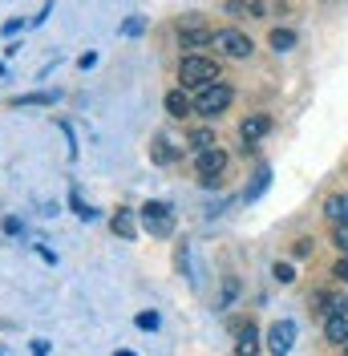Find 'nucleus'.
I'll return each mask as SVG.
<instances>
[{
    "label": "nucleus",
    "mask_w": 348,
    "mask_h": 356,
    "mask_svg": "<svg viewBox=\"0 0 348 356\" xmlns=\"http://www.w3.org/2000/svg\"><path fill=\"white\" fill-rule=\"evenodd\" d=\"M211 142H215L211 130H195V134H191V146H198V150H211Z\"/></svg>",
    "instance_id": "dca6fc26"
},
{
    "label": "nucleus",
    "mask_w": 348,
    "mask_h": 356,
    "mask_svg": "<svg viewBox=\"0 0 348 356\" xmlns=\"http://www.w3.org/2000/svg\"><path fill=\"white\" fill-rule=\"evenodd\" d=\"M324 215L336 222V227H340V222H348V195H332V199L324 202Z\"/></svg>",
    "instance_id": "ddd939ff"
},
{
    "label": "nucleus",
    "mask_w": 348,
    "mask_h": 356,
    "mask_svg": "<svg viewBox=\"0 0 348 356\" xmlns=\"http://www.w3.org/2000/svg\"><path fill=\"white\" fill-rule=\"evenodd\" d=\"M235 353L239 356H260V332H255V324L239 328V344H235Z\"/></svg>",
    "instance_id": "1a4fd4ad"
},
{
    "label": "nucleus",
    "mask_w": 348,
    "mask_h": 356,
    "mask_svg": "<svg viewBox=\"0 0 348 356\" xmlns=\"http://www.w3.org/2000/svg\"><path fill=\"white\" fill-rule=\"evenodd\" d=\"M109 227H113V235H122V239H134V235H138V219H134V211H118Z\"/></svg>",
    "instance_id": "9b49d317"
},
{
    "label": "nucleus",
    "mask_w": 348,
    "mask_h": 356,
    "mask_svg": "<svg viewBox=\"0 0 348 356\" xmlns=\"http://www.w3.org/2000/svg\"><path fill=\"white\" fill-rule=\"evenodd\" d=\"M308 251H312V247H308V239H300V243H296V259H308Z\"/></svg>",
    "instance_id": "393cba45"
},
{
    "label": "nucleus",
    "mask_w": 348,
    "mask_h": 356,
    "mask_svg": "<svg viewBox=\"0 0 348 356\" xmlns=\"http://www.w3.org/2000/svg\"><path fill=\"white\" fill-rule=\"evenodd\" d=\"M332 275H336L340 284H348V255H340V264L332 267Z\"/></svg>",
    "instance_id": "4be33fe9"
},
{
    "label": "nucleus",
    "mask_w": 348,
    "mask_h": 356,
    "mask_svg": "<svg viewBox=\"0 0 348 356\" xmlns=\"http://www.w3.org/2000/svg\"><path fill=\"white\" fill-rule=\"evenodd\" d=\"M292 44H296V33H292V29H276V33H271V49H276V53H287Z\"/></svg>",
    "instance_id": "4468645a"
},
{
    "label": "nucleus",
    "mask_w": 348,
    "mask_h": 356,
    "mask_svg": "<svg viewBox=\"0 0 348 356\" xmlns=\"http://www.w3.org/2000/svg\"><path fill=\"white\" fill-rule=\"evenodd\" d=\"M324 336L332 340V344H348V316H328Z\"/></svg>",
    "instance_id": "f8f14e48"
},
{
    "label": "nucleus",
    "mask_w": 348,
    "mask_h": 356,
    "mask_svg": "<svg viewBox=\"0 0 348 356\" xmlns=\"http://www.w3.org/2000/svg\"><path fill=\"white\" fill-rule=\"evenodd\" d=\"M235 291H239V284H235V280H227V284H223V304H219V308H227V304L235 300Z\"/></svg>",
    "instance_id": "aec40b11"
},
{
    "label": "nucleus",
    "mask_w": 348,
    "mask_h": 356,
    "mask_svg": "<svg viewBox=\"0 0 348 356\" xmlns=\"http://www.w3.org/2000/svg\"><path fill=\"white\" fill-rule=\"evenodd\" d=\"M215 49H223L227 57H251V37H243L239 29H219Z\"/></svg>",
    "instance_id": "20e7f679"
},
{
    "label": "nucleus",
    "mask_w": 348,
    "mask_h": 356,
    "mask_svg": "<svg viewBox=\"0 0 348 356\" xmlns=\"http://www.w3.org/2000/svg\"><path fill=\"white\" fill-rule=\"evenodd\" d=\"M267 178H271V170H260V175H255V186L247 191V199H260L263 191H267Z\"/></svg>",
    "instance_id": "2eb2a0df"
},
{
    "label": "nucleus",
    "mask_w": 348,
    "mask_h": 356,
    "mask_svg": "<svg viewBox=\"0 0 348 356\" xmlns=\"http://www.w3.org/2000/svg\"><path fill=\"white\" fill-rule=\"evenodd\" d=\"M142 227L150 231L154 239H166V235H174V211L166 202H146L142 207Z\"/></svg>",
    "instance_id": "7ed1b4c3"
},
{
    "label": "nucleus",
    "mask_w": 348,
    "mask_h": 356,
    "mask_svg": "<svg viewBox=\"0 0 348 356\" xmlns=\"http://www.w3.org/2000/svg\"><path fill=\"white\" fill-rule=\"evenodd\" d=\"M138 328L154 332V328H158V316H154V312H142V316H138Z\"/></svg>",
    "instance_id": "412c9836"
},
{
    "label": "nucleus",
    "mask_w": 348,
    "mask_h": 356,
    "mask_svg": "<svg viewBox=\"0 0 348 356\" xmlns=\"http://www.w3.org/2000/svg\"><path fill=\"white\" fill-rule=\"evenodd\" d=\"M271 275H276L280 284H292V280H296V271H292V264H276V267H271Z\"/></svg>",
    "instance_id": "f3484780"
},
{
    "label": "nucleus",
    "mask_w": 348,
    "mask_h": 356,
    "mask_svg": "<svg viewBox=\"0 0 348 356\" xmlns=\"http://www.w3.org/2000/svg\"><path fill=\"white\" fill-rule=\"evenodd\" d=\"M178 81L203 89V86H211V81H219V65L211 61V57L191 53V57H182V65H178Z\"/></svg>",
    "instance_id": "f257e3e1"
},
{
    "label": "nucleus",
    "mask_w": 348,
    "mask_h": 356,
    "mask_svg": "<svg viewBox=\"0 0 348 356\" xmlns=\"http://www.w3.org/2000/svg\"><path fill=\"white\" fill-rule=\"evenodd\" d=\"M178 33H182V49H203V44H215V33L198 21V17L182 21V29H178Z\"/></svg>",
    "instance_id": "0eeeda50"
},
{
    "label": "nucleus",
    "mask_w": 348,
    "mask_h": 356,
    "mask_svg": "<svg viewBox=\"0 0 348 356\" xmlns=\"http://www.w3.org/2000/svg\"><path fill=\"white\" fill-rule=\"evenodd\" d=\"M292 344H296V324H292V320H276L271 332H267V348H271V356H287L292 353Z\"/></svg>",
    "instance_id": "39448f33"
},
{
    "label": "nucleus",
    "mask_w": 348,
    "mask_h": 356,
    "mask_svg": "<svg viewBox=\"0 0 348 356\" xmlns=\"http://www.w3.org/2000/svg\"><path fill=\"white\" fill-rule=\"evenodd\" d=\"M345 348H348V344H345Z\"/></svg>",
    "instance_id": "bb28decb"
},
{
    "label": "nucleus",
    "mask_w": 348,
    "mask_h": 356,
    "mask_svg": "<svg viewBox=\"0 0 348 356\" xmlns=\"http://www.w3.org/2000/svg\"><path fill=\"white\" fill-rule=\"evenodd\" d=\"M231 106V86H223V81H211V86L198 89L195 97V110L203 113V118H215V113H223Z\"/></svg>",
    "instance_id": "f03ea898"
},
{
    "label": "nucleus",
    "mask_w": 348,
    "mask_h": 356,
    "mask_svg": "<svg viewBox=\"0 0 348 356\" xmlns=\"http://www.w3.org/2000/svg\"><path fill=\"white\" fill-rule=\"evenodd\" d=\"M142 24H146L142 17H130V21L122 24V33H126V37H138V33H142Z\"/></svg>",
    "instance_id": "6ab92c4d"
},
{
    "label": "nucleus",
    "mask_w": 348,
    "mask_h": 356,
    "mask_svg": "<svg viewBox=\"0 0 348 356\" xmlns=\"http://www.w3.org/2000/svg\"><path fill=\"white\" fill-rule=\"evenodd\" d=\"M267 130H271V118H263V113H251V118L239 126V134H243V142H247V146H251V142H260Z\"/></svg>",
    "instance_id": "6e6552de"
},
{
    "label": "nucleus",
    "mask_w": 348,
    "mask_h": 356,
    "mask_svg": "<svg viewBox=\"0 0 348 356\" xmlns=\"http://www.w3.org/2000/svg\"><path fill=\"white\" fill-rule=\"evenodd\" d=\"M73 211H77V215H81V219H93V211H89L86 202H81V195H73Z\"/></svg>",
    "instance_id": "b1692460"
},
{
    "label": "nucleus",
    "mask_w": 348,
    "mask_h": 356,
    "mask_svg": "<svg viewBox=\"0 0 348 356\" xmlns=\"http://www.w3.org/2000/svg\"><path fill=\"white\" fill-rule=\"evenodd\" d=\"M17 106H53V97H49V93H29V97H21Z\"/></svg>",
    "instance_id": "a211bd4d"
},
{
    "label": "nucleus",
    "mask_w": 348,
    "mask_h": 356,
    "mask_svg": "<svg viewBox=\"0 0 348 356\" xmlns=\"http://www.w3.org/2000/svg\"><path fill=\"white\" fill-rule=\"evenodd\" d=\"M118 356H134V353H118Z\"/></svg>",
    "instance_id": "a878e982"
},
{
    "label": "nucleus",
    "mask_w": 348,
    "mask_h": 356,
    "mask_svg": "<svg viewBox=\"0 0 348 356\" xmlns=\"http://www.w3.org/2000/svg\"><path fill=\"white\" fill-rule=\"evenodd\" d=\"M223 166H227V154H223L219 146H211V150H198L195 170H198V178H203V182H215V178L223 175Z\"/></svg>",
    "instance_id": "423d86ee"
},
{
    "label": "nucleus",
    "mask_w": 348,
    "mask_h": 356,
    "mask_svg": "<svg viewBox=\"0 0 348 356\" xmlns=\"http://www.w3.org/2000/svg\"><path fill=\"white\" fill-rule=\"evenodd\" d=\"M191 106H195V102H191L182 89H171V93H166V113H171V118H187Z\"/></svg>",
    "instance_id": "9d476101"
},
{
    "label": "nucleus",
    "mask_w": 348,
    "mask_h": 356,
    "mask_svg": "<svg viewBox=\"0 0 348 356\" xmlns=\"http://www.w3.org/2000/svg\"><path fill=\"white\" fill-rule=\"evenodd\" d=\"M336 247L348 255V222H340V227H336Z\"/></svg>",
    "instance_id": "5701e85b"
}]
</instances>
